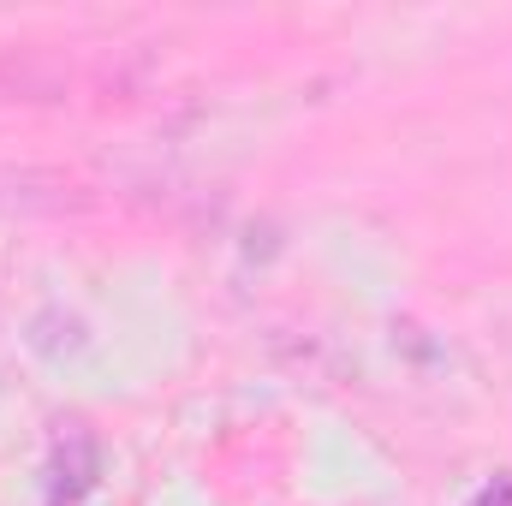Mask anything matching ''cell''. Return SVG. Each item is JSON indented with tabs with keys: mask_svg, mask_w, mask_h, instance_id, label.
<instances>
[{
	"mask_svg": "<svg viewBox=\"0 0 512 506\" xmlns=\"http://www.w3.org/2000/svg\"><path fill=\"white\" fill-rule=\"evenodd\" d=\"M96 471H102V453L84 429H66L54 441V459H48V506H78L96 489Z\"/></svg>",
	"mask_w": 512,
	"mask_h": 506,
	"instance_id": "6da1fadb",
	"label": "cell"
},
{
	"mask_svg": "<svg viewBox=\"0 0 512 506\" xmlns=\"http://www.w3.org/2000/svg\"><path fill=\"white\" fill-rule=\"evenodd\" d=\"M471 506H512V477H495L489 489H477V501Z\"/></svg>",
	"mask_w": 512,
	"mask_h": 506,
	"instance_id": "7a4b0ae2",
	"label": "cell"
}]
</instances>
